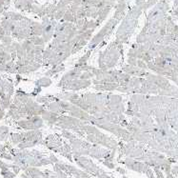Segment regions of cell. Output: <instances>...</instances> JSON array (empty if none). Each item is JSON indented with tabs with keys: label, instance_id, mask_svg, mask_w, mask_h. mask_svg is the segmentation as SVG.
Instances as JSON below:
<instances>
[{
	"label": "cell",
	"instance_id": "obj_1",
	"mask_svg": "<svg viewBox=\"0 0 178 178\" xmlns=\"http://www.w3.org/2000/svg\"><path fill=\"white\" fill-rule=\"evenodd\" d=\"M35 84L38 86V87H40V88H45V87H49L50 85L52 84V80L49 78V77L45 76V77H42V78H40L39 80H38Z\"/></svg>",
	"mask_w": 178,
	"mask_h": 178
},
{
	"label": "cell",
	"instance_id": "obj_2",
	"mask_svg": "<svg viewBox=\"0 0 178 178\" xmlns=\"http://www.w3.org/2000/svg\"><path fill=\"white\" fill-rule=\"evenodd\" d=\"M90 55H91V51L87 52L78 61H77V63L75 64L74 68H78V67H80V66H82V65L87 64V61L89 60V58H90Z\"/></svg>",
	"mask_w": 178,
	"mask_h": 178
},
{
	"label": "cell",
	"instance_id": "obj_3",
	"mask_svg": "<svg viewBox=\"0 0 178 178\" xmlns=\"http://www.w3.org/2000/svg\"><path fill=\"white\" fill-rule=\"evenodd\" d=\"M92 77H94V74L92 73V71H84L79 77V79L81 80H90Z\"/></svg>",
	"mask_w": 178,
	"mask_h": 178
},
{
	"label": "cell",
	"instance_id": "obj_4",
	"mask_svg": "<svg viewBox=\"0 0 178 178\" xmlns=\"http://www.w3.org/2000/svg\"><path fill=\"white\" fill-rule=\"evenodd\" d=\"M62 133H63V136L66 137L67 139H69V140H73V139L76 138V136L74 134V132L69 130H63Z\"/></svg>",
	"mask_w": 178,
	"mask_h": 178
},
{
	"label": "cell",
	"instance_id": "obj_5",
	"mask_svg": "<svg viewBox=\"0 0 178 178\" xmlns=\"http://www.w3.org/2000/svg\"><path fill=\"white\" fill-rule=\"evenodd\" d=\"M137 67H138V68L142 69V70H145V71L149 70L148 69V66H147V63L145 62V61L141 60V59H138L137 60Z\"/></svg>",
	"mask_w": 178,
	"mask_h": 178
},
{
	"label": "cell",
	"instance_id": "obj_6",
	"mask_svg": "<svg viewBox=\"0 0 178 178\" xmlns=\"http://www.w3.org/2000/svg\"><path fill=\"white\" fill-rule=\"evenodd\" d=\"M102 163H103L104 166H106V167H107V168H109V169H112V170L115 169V165L113 164V162H112V161L104 160V161H102Z\"/></svg>",
	"mask_w": 178,
	"mask_h": 178
},
{
	"label": "cell",
	"instance_id": "obj_7",
	"mask_svg": "<svg viewBox=\"0 0 178 178\" xmlns=\"http://www.w3.org/2000/svg\"><path fill=\"white\" fill-rule=\"evenodd\" d=\"M137 60L136 58L134 57H129L127 60V63L128 65H130V66H132V67H136L137 66Z\"/></svg>",
	"mask_w": 178,
	"mask_h": 178
},
{
	"label": "cell",
	"instance_id": "obj_8",
	"mask_svg": "<svg viewBox=\"0 0 178 178\" xmlns=\"http://www.w3.org/2000/svg\"><path fill=\"white\" fill-rule=\"evenodd\" d=\"M145 174L147 175L148 178H156V177H155V175L153 174V170L151 168H149L147 170V171L145 172Z\"/></svg>",
	"mask_w": 178,
	"mask_h": 178
},
{
	"label": "cell",
	"instance_id": "obj_9",
	"mask_svg": "<svg viewBox=\"0 0 178 178\" xmlns=\"http://www.w3.org/2000/svg\"><path fill=\"white\" fill-rule=\"evenodd\" d=\"M49 159H50V161H51V163H52V164H53V165L59 162L58 158H57V157H55V155H53V154H51V155H50V156H49Z\"/></svg>",
	"mask_w": 178,
	"mask_h": 178
},
{
	"label": "cell",
	"instance_id": "obj_10",
	"mask_svg": "<svg viewBox=\"0 0 178 178\" xmlns=\"http://www.w3.org/2000/svg\"><path fill=\"white\" fill-rule=\"evenodd\" d=\"M115 170H116V171H118L119 173H121L122 175H125V173H126V170L121 168V167H117V168H115Z\"/></svg>",
	"mask_w": 178,
	"mask_h": 178
},
{
	"label": "cell",
	"instance_id": "obj_11",
	"mask_svg": "<svg viewBox=\"0 0 178 178\" xmlns=\"http://www.w3.org/2000/svg\"><path fill=\"white\" fill-rule=\"evenodd\" d=\"M166 178H174V175H172L171 173H170V174H167Z\"/></svg>",
	"mask_w": 178,
	"mask_h": 178
}]
</instances>
